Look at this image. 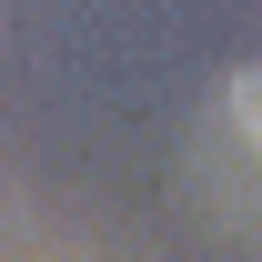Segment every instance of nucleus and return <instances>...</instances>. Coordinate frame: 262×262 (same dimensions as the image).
Returning <instances> with one entry per match:
<instances>
[{
    "label": "nucleus",
    "mask_w": 262,
    "mask_h": 262,
    "mask_svg": "<svg viewBox=\"0 0 262 262\" xmlns=\"http://www.w3.org/2000/svg\"><path fill=\"white\" fill-rule=\"evenodd\" d=\"M222 111H232V131H242V151L262 162V61H252V71H232V81H222Z\"/></svg>",
    "instance_id": "nucleus-1"
}]
</instances>
